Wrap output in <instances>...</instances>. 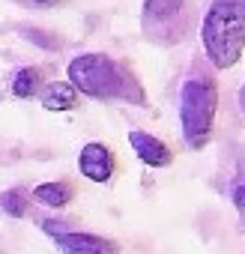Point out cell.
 Returning <instances> with one entry per match:
<instances>
[{"instance_id": "7c38bea8", "label": "cell", "mask_w": 245, "mask_h": 254, "mask_svg": "<svg viewBox=\"0 0 245 254\" xmlns=\"http://www.w3.org/2000/svg\"><path fill=\"white\" fill-rule=\"evenodd\" d=\"M18 33H21L30 45H36V48H45V51H57V48H60V39H57L54 33H48V30H39V27L24 24Z\"/></svg>"}, {"instance_id": "ba28073f", "label": "cell", "mask_w": 245, "mask_h": 254, "mask_svg": "<svg viewBox=\"0 0 245 254\" xmlns=\"http://www.w3.org/2000/svg\"><path fill=\"white\" fill-rule=\"evenodd\" d=\"M78 87L66 78V81H51V84H45L42 90H39V105L45 108V111H54V114H63V111H75V105H78Z\"/></svg>"}, {"instance_id": "5bb4252c", "label": "cell", "mask_w": 245, "mask_h": 254, "mask_svg": "<svg viewBox=\"0 0 245 254\" xmlns=\"http://www.w3.org/2000/svg\"><path fill=\"white\" fill-rule=\"evenodd\" d=\"M18 3L27 6V9H51V6L63 3V0H18Z\"/></svg>"}, {"instance_id": "30bf717a", "label": "cell", "mask_w": 245, "mask_h": 254, "mask_svg": "<svg viewBox=\"0 0 245 254\" xmlns=\"http://www.w3.org/2000/svg\"><path fill=\"white\" fill-rule=\"evenodd\" d=\"M42 87H45V84H42V72H39L36 66H24V69H18V72L12 75V84H9V90H12L15 99L39 96Z\"/></svg>"}, {"instance_id": "9c48e42d", "label": "cell", "mask_w": 245, "mask_h": 254, "mask_svg": "<svg viewBox=\"0 0 245 254\" xmlns=\"http://www.w3.org/2000/svg\"><path fill=\"white\" fill-rule=\"evenodd\" d=\"M33 200H39L42 206H51V209H63L69 200H72V186H66V183H39L33 191Z\"/></svg>"}, {"instance_id": "4fadbf2b", "label": "cell", "mask_w": 245, "mask_h": 254, "mask_svg": "<svg viewBox=\"0 0 245 254\" xmlns=\"http://www.w3.org/2000/svg\"><path fill=\"white\" fill-rule=\"evenodd\" d=\"M230 203H233V209H236L239 224L245 227V174L236 177V183H233V189H230Z\"/></svg>"}, {"instance_id": "2e32d148", "label": "cell", "mask_w": 245, "mask_h": 254, "mask_svg": "<svg viewBox=\"0 0 245 254\" xmlns=\"http://www.w3.org/2000/svg\"><path fill=\"white\" fill-rule=\"evenodd\" d=\"M239 6H242V15H245V0H239Z\"/></svg>"}, {"instance_id": "8fae6325", "label": "cell", "mask_w": 245, "mask_h": 254, "mask_svg": "<svg viewBox=\"0 0 245 254\" xmlns=\"http://www.w3.org/2000/svg\"><path fill=\"white\" fill-rule=\"evenodd\" d=\"M27 200H30V194L24 191V189H3L0 191V212L3 215H9V218H24L27 215Z\"/></svg>"}, {"instance_id": "277c9868", "label": "cell", "mask_w": 245, "mask_h": 254, "mask_svg": "<svg viewBox=\"0 0 245 254\" xmlns=\"http://www.w3.org/2000/svg\"><path fill=\"white\" fill-rule=\"evenodd\" d=\"M185 9H188V0H144V6H141V27L156 42L174 39L185 27V18H188Z\"/></svg>"}, {"instance_id": "6da1fadb", "label": "cell", "mask_w": 245, "mask_h": 254, "mask_svg": "<svg viewBox=\"0 0 245 254\" xmlns=\"http://www.w3.org/2000/svg\"><path fill=\"white\" fill-rule=\"evenodd\" d=\"M66 78L78 87V93L99 99V102H129V105H147V96L141 90V81L111 54L87 51L69 60Z\"/></svg>"}, {"instance_id": "5b68a950", "label": "cell", "mask_w": 245, "mask_h": 254, "mask_svg": "<svg viewBox=\"0 0 245 254\" xmlns=\"http://www.w3.org/2000/svg\"><path fill=\"white\" fill-rule=\"evenodd\" d=\"M78 171H81V177H84V180L105 186V183H111V180H114V171H117L114 153H111L105 144L90 141V144H84V147H81V153H78Z\"/></svg>"}, {"instance_id": "52a82bcc", "label": "cell", "mask_w": 245, "mask_h": 254, "mask_svg": "<svg viewBox=\"0 0 245 254\" xmlns=\"http://www.w3.org/2000/svg\"><path fill=\"white\" fill-rule=\"evenodd\" d=\"M129 147L135 150V156H138L147 168H171V162H174L171 147H168L162 138H156V135H150V132H144V129H132V132H129Z\"/></svg>"}, {"instance_id": "7a4b0ae2", "label": "cell", "mask_w": 245, "mask_h": 254, "mask_svg": "<svg viewBox=\"0 0 245 254\" xmlns=\"http://www.w3.org/2000/svg\"><path fill=\"white\" fill-rule=\"evenodd\" d=\"M200 45L212 69L224 72L242 60L245 51V15L239 0H212L200 21Z\"/></svg>"}, {"instance_id": "3957f363", "label": "cell", "mask_w": 245, "mask_h": 254, "mask_svg": "<svg viewBox=\"0 0 245 254\" xmlns=\"http://www.w3.org/2000/svg\"><path fill=\"white\" fill-rule=\"evenodd\" d=\"M215 114H218V87L212 78L194 72L183 81L180 90V129L188 150H203L215 132Z\"/></svg>"}, {"instance_id": "8992f818", "label": "cell", "mask_w": 245, "mask_h": 254, "mask_svg": "<svg viewBox=\"0 0 245 254\" xmlns=\"http://www.w3.org/2000/svg\"><path fill=\"white\" fill-rule=\"evenodd\" d=\"M60 254H120V245L90 230H66L51 239Z\"/></svg>"}, {"instance_id": "9a60e30c", "label": "cell", "mask_w": 245, "mask_h": 254, "mask_svg": "<svg viewBox=\"0 0 245 254\" xmlns=\"http://www.w3.org/2000/svg\"><path fill=\"white\" fill-rule=\"evenodd\" d=\"M239 111H242V120H245V84L239 87Z\"/></svg>"}]
</instances>
